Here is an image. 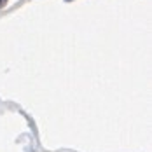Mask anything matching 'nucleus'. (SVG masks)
<instances>
[{"label":"nucleus","mask_w":152,"mask_h":152,"mask_svg":"<svg viewBox=\"0 0 152 152\" xmlns=\"http://www.w3.org/2000/svg\"><path fill=\"white\" fill-rule=\"evenodd\" d=\"M5 4H7V0H0V9H4V7H5Z\"/></svg>","instance_id":"obj_1"},{"label":"nucleus","mask_w":152,"mask_h":152,"mask_svg":"<svg viewBox=\"0 0 152 152\" xmlns=\"http://www.w3.org/2000/svg\"><path fill=\"white\" fill-rule=\"evenodd\" d=\"M65 2H72V0H65Z\"/></svg>","instance_id":"obj_2"}]
</instances>
